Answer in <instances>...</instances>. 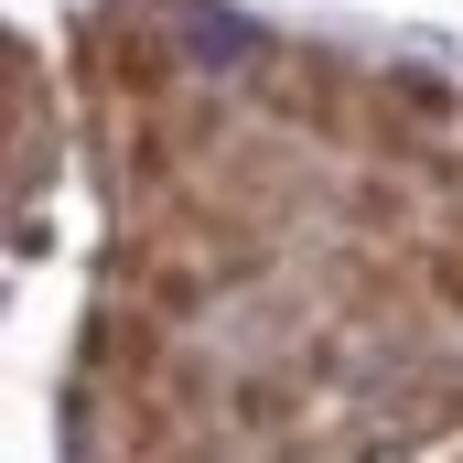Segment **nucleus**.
Here are the masks:
<instances>
[{
  "mask_svg": "<svg viewBox=\"0 0 463 463\" xmlns=\"http://www.w3.org/2000/svg\"><path fill=\"white\" fill-rule=\"evenodd\" d=\"M216 184H227L248 216H269V227H291L302 205H313V162H302V129H259V140H227L216 151Z\"/></svg>",
  "mask_w": 463,
  "mask_h": 463,
  "instance_id": "obj_4",
  "label": "nucleus"
},
{
  "mask_svg": "<svg viewBox=\"0 0 463 463\" xmlns=\"http://www.w3.org/2000/svg\"><path fill=\"white\" fill-rule=\"evenodd\" d=\"M65 65H76V87H98L109 109H173V98L194 87V65H184V33H173L162 11H140V0L87 11V22L65 33Z\"/></svg>",
  "mask_w": 463,
  "mask_h": 463,
  "instance_id": "obj_1",
  "label": "nucleus"
},
{
  "mask_svg": "<svg viewBox=\"0 0 463 463\" xmlns=\"http://www.w3.org/2000/svg\"><path fill=\"white\" fill-rule=\"evenodd\" d=\"M184 355V324L162 313V302H98L87 313V335H76V377H109V388H151L162 366Z\"/></svg>",
  "mask_w": 463,
  "mask_h": 463,
  "instance_id": "obj_3",
  "label": "nucleus"
},
{
  "mask_svg": "<svg viewBox=\"0 0 463 463\" xmlns=\"http://www.w3.org/2000/svg\"><path fill=\"white\" fill-rule=\"evenodd\" d=\"M248 98H259V118H280V129H302L324 151H355L366 140V76H345L335 54H269L248 76Z\"/></svg>",
  "mask_w": 463,
  "mask_h": 463,
  "instance_id": "obj_2",
  "label": "nucleus"
}]
</instances>
